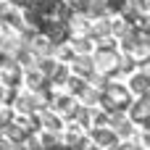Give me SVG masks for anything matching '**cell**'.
Segmentation results:
<instances>
[{
  "instance_id": "6da1fadb",
  "label": "cell",
  "mask_w": 150,
  "mask_h": 150,
  "mask_svg": "<svg viewBox=\"0 0 150 150\" xmlns=\"http://www.w3.org/2000/svg\"><path fill=\"white\" fill-rule=\"evenodd\" d=\"M132 90H129V84H119V82H108V87L103 90V100H100V108H105V111H127V108H132L134 103H132Z\"/></svg>"
},
{
  "instance_id": "7a4b0ae2",
  "label": "cell",
  "mask_w": 150,
  "mask_h": 150,
  "mask_svg": "<svg viewBox=\"0 0 150 150\" xmlns=\"http://www.w3.org/2000/svg\"><path fill=\"white\" fill-rule=\"evenodd\" d=\"M92 58H95V69H98V74H105V76L119 74L121 53H116V50H111V47H98V50L92 53Z\"/></svg>"
},
{
  "instance_id": "3957f363",
  "label": "cell",
  "mask_w": 150,
  "mask_h": 150,
  "mask_svg": "<svg viewBox=\"0 0 150 150\" xmlns=\"http://www.w3.org/2000/svg\"><path fill=\"white\" fill-rule=\"evenodd\" d=\"M90 137H92V145L98 150H111L121 142V137L116 134L113 127H95V129H90Z\"/></svg>"
},
{
  "instance_id": "277c9868",
  "label": "cell",
  "mask_w": 150,
  "mask_h": 150,
  "mask_svg": "<svg viewBox=\"0 0 150 150\" xmlns=\"http://www.w3.org/2000/svg\"><path fill=\"white\" fill-rule=\"evenodd\" d=\"M0 76H3V87H18V84H21V76H24V66H21L16 58L3 55Z\"/></svg>"
},
{
  "instance_id": "5b68a950",
  "label": "cell",
  "mask_w": 150,
  "mask_h": 150,
  "mask_svg": "<svg viewBox=\"0 0 150 150\" xmlns=\"http://www.w3.org/2000/svg\"><path fill=\"white\" fill-rule=\"evenodd\" d=\"M111 127L116 129V134L121 137V140H127V137H132L134 134V119L132 116H124V111H113L111 113Z\"/></svg>"
},
{
  "instance_id": "8992f818",
  "label": "cell",
  "mask_w": 150,
  "mask_h": 150,
  "mask_svg": "<svg viewBox=\"0 0 150 150\" xmlns=\"http://www.w3.org/2000/svg\"><path fill=\"white\" fill-rule=\"evenodd\" d=\"M69 66H71V74L84 76V79H90V76L98 71V69H95V58H92L90 53H87V55H76V58H74Z\"/></svg>"
},
{
  "instance_id": "52a82bcc",
  "label": "cell",
  "mask_w": 150,
  "mask_h": 150,
  "mask_svg": "<svg viewBox=\"0 0 150 150\" xmlns=\"http://www.w3.org/2000/svg\"><path fill=\"white\" fill-rule=\"evenodd\" d=\"M40 124H42L45 132H61L63 129V116L55 113L53 108H45V111H40Z\"/></svg>"
},
{
  "instance_id": "ba28073f",
  "label": "cell",
  "mask_w": 150,
  "mask_h": 150,
  "mask_svg": "<svg viewBox=\"0 0 150 150\" xmlns=\"http://www.w3.org/2000/svg\"><path fill=\"white\" fill-rule=\"evenodd\" d=\"M129 90H132L134 95H145V92L150 90V74H145V71L132 74V79H129Z\"/></svg>"
},
{
  "instance_id": "9c48e42d",
  "label": "cell",
  "mask_w": 150,
  "mask_h": 150,
  "mask_svg": "<svg viewBox=\"0 0 150 150\" xmlns=\"http://www.w3.org/2000/svg\"><path fill=\"white\" fill-rule=\"evenodd\" d=\"M100 100H103V90H98V87H92V84H87V87H84V92L79 95V103H82V105H87V108L100 105Z\"/></svg>"
},
{
  "instance_id": "30bf717a",
  "label": "cell",
  "mask_w": 150,
  "mask_h": 150,
  "mask_svg": "<svg viewBox=\"0 0 150 150\" xmlns=\"http://www.w3.org/2000/svg\"><path fill=\"white\" fill-rule=\"evenodd\" d=\"M87 82H90L92 87H98V90H105V87H108V76H105V74H98V71H95Z\"/></svg>"
},
{
  "instance_id": "8fae6325",
  "label": "cell",
  "mask_w": 150,
  "mask_h": 150,
  "mask_svg": "<svg viewBox=\"0 0 150 150\" xmlns=\"http://www.w3.org/2000/svg\"><path fill=\"white\" fill-rule=\"evenodd\" d=\"M137 142H140V148H142V150H150V129H148V132H142V134L137 137Z\"/></svg>"
},
{
  "instance_id": "7c38bea8",
  "label": "cell",
  "mask_w": 150,
  "mask_h": 150,
  "mask_svg": "<svg viewBox=\"0 0 150 150\" xmlns=\"http://www.w3.org/2000/svg\"><path fill=\"white\" fill-rule=\"evenodd\" d=\"M140 100L145 103V108H148V111H150V90H148V92H145V95H140Z\"/></svg>"
},
{
  "instance_id": "4fadbf2b",
  "label": "cell",
  "mask_w": 150,
  "mask_h": 150,
  "mask_svg": "<svg viewBox=\"0 0 150 150\" xmlns=\"http://www.w3.org/2000/svg\"><path fill=\"white\" fill-rule=\"evenodd\" d=\"M58 150H69V148H66V145H63V148H58Z\"/></svg>"
}]
</instances>
